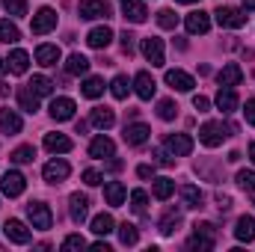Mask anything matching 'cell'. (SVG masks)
Segmentation results:
<instances>
[{"label": "cell", "mask_w": 255, "mask_h": 252, "mask_svg": "<svg viewBox=\"0 0 255 252\" xmlns=\"http://www.w3.org/2000/svg\"><path fill=\"white\" fill-rule=\"evenodd\" d=\"M3 196H9V199H15V196H21L24 193V187H27V178L18 172V169H9L6 175H3Z\"/></svg>", "instance_id": "8"}, {"label": "cell", "mask_w": 255, "mask_h": 252, "mask_svg": "<svg viewBox=\"0 0 255 252\" xmlns=\"http://www.w3.org/2000/svg\"><path fill=\"white\" fill-rule=\"evenodd\" d=\"M27 217H30L33 229H39V232H48L51 223H54V214H51V208L45 202H30L27 205Z\"/></svg>", "instance_id": "2"}, {"label": "cell", "mask_w": 255, "mask_h": 252, "mask_svg": "<svg viewBox=\"0 0 255 252\" xmlns=\"http://www.w3.org/2000/svg\"><path fill=\"white\" fill-rule=\"evenodd\" d=\"M154 160H157L160 166H172V157H169L163 148H154Z\"/></svg>", "instance_id": "50"}, {"label": "cell", "mask_w": 255, "mask_h": 252, "mask_svg": "<svg viewBox=\"0 0 255 252\" xmlns=\"http://www.w3.org/2000/svg\"><path fill=\"white\" fill-rule=\"evenodd\" d=\"M80 92H83L86 98H98V95L104 92V80H101V77H86V80L80 83Z\"/></svg>", "instance_id": "35"}, {"label": "cell", "mask_w": 255, "mask_h": 252, "mask_svg": "<svg viewBox=\"0 0 255 252\" xmlns=\"http://www.w3.org/2000/svg\"><path fill=\"white\" fill-rule=\"evenodd\" d=\"M178 226H181V211H175V208H169L166 214H163V220H160V235H172V232H178Z\"/></svg>", "instance_id": "29"}, {"label": "cell", "mask_w": 255, "mask_h": 252, "mask_svg": "<svg viewBox=\"0 0 255 252\" xmlns=\"http://www.w3.org/2000/svg\"><path fill=\"white\" fill-rule=\"evenodd\" d=\"M151 193H154V199L166 202V199L175 193V181H169V178H157V181H154V187H151Z\"/></svg>", "instance_id": "36"}, {"label": "cell", "mask_w": 255, "mask_h": 252, "mask_svg": "<svg viewBox=\"0 0 255 252\" xmlns=\"http://www.w3.org/2000/svg\"><path fill=\"white\" fill-rule=\"evenodd\" d=\"M110 92H113V98H128V92H130V83H128V77L125 74H116L113 77V83H110Z\"/></svg>", "instance_id": "38"}, {"label": "cell", "mask_w": 255, "mask_h": 252, "mask_svg": "<svg viewBox=\"0 0 255 252\" xmlns=\"http://www.w3.org/2000/svg\"><path fill=\"white\" fill-rule=\"evenodd\" d=\"M133 89H136V95H139L142 101H148V98L154 95L157 83H154V77H151L148 71H136V77H133Z\"/></svg>", "instance_id": "17"}, {"label": "cell", "mask_w": 255, "mask_h": 252, "mask_svg": "<svg viewBox=\"0 0 255 252\" xmlns=\"http://www.w3.org/2000/svg\"><path fill=\"white\" fill-rule=\"evenodd\" d=\"M157 116H160L163 122H172V119L178 116V107H175V101H169V98L157 101Z\"/></svg>", "instance_id": "39"}, {"label": "cell", "mask_w": 255, "mask_h": 252, "mask_svg": "<svg viewBox=\"0 0 255 252\" xmlns=\"http://www.w3.org/2000/svg\"><path fill=\"white\" fill-rule=\"evenodd\" d=\"M3 9H6L9 15L21 18V15H27V0H3Z\"/></svg>", "instance_id": "45"}, {"label": "cell", "mask_w": 255, "mask_h": 252, "mask_svg": "<svg viewBox=\"0 0 255 252\" xmlns=\"http://www.w3.org/2000/svg\"><path fill=\"white\" fill-rule=\"evenodd\" d=\"M175 3H196V0H175Z\"/></svg>", "instance_id": "60"}, {"label": "cell", "mask_w": 255, "mask_h": 252, "mask_svg": "<svg viewBox=\"0 0 255 252\" xmlns=\"http://www.w3.org/2000/svg\"><path fill=\"white\" fill-rule=\"evenodd\" d=\"M3 71H6V60H3V57H0V74H3Z\"/></svg>", "instance_id": "59"}, {"label": "cell", "mask_w": 255, "mask_h": 252, "mask_svg": "<svg viewBox=\"0 0 255 252\" xmlns=\"http://www.w3.org/2000/svg\"><path fill=\"white\" fill-rule=\"evenodd\" d=\"M119 3H122V12H125V18L130 24H142L148 18V9L139 0H119Z\"/></svg>", "instance_id": "19"}, {"label": "cell", "mask_w": 255, "mask_h": 252, "mask_svg": "<svg viewBox=\"0 0 255 252\" xmlns=\"http://www.w3.org/2000/svg\"><path fill=\"white\" fill-rule=\"evenodd\" d=\"M6 65H9V71H12V74H24V71H27V65H30L27 51H12V54H9V60H6Z\"/></svg>", "instance_id": "32"}, {"label": "cell", "mask_w": 255, "mask_h": 252, "mask_svg": "<svg viewBox=\"0 0 255 252\" xmlns=\"http://www.w3.org/2000/svg\"><path fill=\"white\" fill-rule=\"evenodd\" d=\"M184 27H187V33L190 36H199V33H208L211 30V15L208 12H190L187 18H184Z\"/></svg>", "instance_id": "14"}, {"label": "cell", "mask_w": 255, "mask_h": 252, "mask_svg": "<svg viewBox=\"0 0 255 252\" xmlns=\"http://www.w3.org/2000/svg\"><path fill=\"white\" fill-rule=\"evenodd\" d=\"M235 238L241 244H253L255 241V217H241L235 226Z\"/></svg>", "instance_id": "24"}, {"label": "cell", "mask_w": 255, "mask_h": 252, "mask_svg": "<svg viewBox=\"0 0 255 252\" xmlns=\"http://www.w3.org/2000/svg\"><path fill=\"white\" fill-rule=\"evenodd\" d=\"M42 175H45V181H48V184H60V181H65V178L71 175V166H68L65 160H60V157H54V160H48V163H45Z\"/></svg>", "instance_id": "7"}, {"label": "cell", "mask_w": 255, "mask_h": 252, "mask_svg": "<svg viewBox=\"0 0 255 252\" xmlns=\"http://www.w3.org/2000/svg\"><path fill=\"white\" fill-rule=\"evenodd\" d=\"M148 133H151V130H148V125L136 122V125H125V133H122V136H125L128 145H142V142L148 139Z\"/></svg>", "instance_id": "23"}, {"label": "cell", "mask_w": 255, "mask_h": 252, "mask_svg": "<svg viewBox=\"0 0 255 252\" xmlns=\"http://www.w3.org/2000/svg\"><path fill=\"white\" fill-rule=\"evenodd\" d=\"M27 86H30V89H33V92H36L39 98H42V95H51V92H54V83H51V80H48L45 74H36V77H33L30 83H27Z\"/></svg>", "instance_id": "37"}, {"label": "cell", "mask_w": 255, "mask_h": 252, "mask_svg": "<svg viewBox=\"0 0 255 252\" xmlns=\"http://www.w3.org/2000/svg\"><path fill=\"white\" fill-rule=\"evenodd\" d=\"M193 107H196L199 113H208V107H211V101H208L205 95H193Z\"/></svg>", "instance_id": "49"}, {"label": "cell", "mask_w": 255, "mask_h": 252, "mask_svg": "<svg viewBox=\"0 0 255 252\" xmlns=\"http://www.w3.org/2000/svg\"><path fill=\"white\" fill-rule=\"evenodd\" d=\"M77 12H80V18H86V21L110 18V0H80Z\"/></svg>", "instance_id": "5"}, {"label": "cell", "mask_w": 255, "mask_h": 252, "mask_svg": "<svg viewBox=\"0 0 255 252\" xmlns=\"http://www.w3.org/2000/svg\"><path fill=\"white\" fill-rule=\"evenodd\" d=\"M217 205H220V211H229V208H232V199L220 193V196H217Z\"/></svg>", "instance_id": "55"}, {"label": "cell", "mask_w": 255, "mask_h": 252, "mask_svg": "<svg viewBox=\"0 0 255 252\" xmlns=\"http://www.w3.org/2000/svg\"><path fill=\"white\" fill-rule=\"evenodd\" d=\"M21 127H24V122L15 110H0V130L3 133H21Z\"/></svg>", "instance_id": "26"}, {"label": "cell", "mask_w": 255, "mask_h": 252, "mask_svg": "<svg viewBox=\"0 0 255 252\" xmlns=\"http://www.w3.org/2000/svg\"><path fill=\"white\" fill-rule=\"evenodd\" d=\"M18 39H21V30H18L12 21L0 18V42H3V45H15Z\"/></svg>", "instance_id": "33"}, {"label": "cell", "mask_w": 255, "mask_h": 252, "mask_svg": "<svg viewBox=\"0 0 255 252\" xmlns=\"http://www.w3.org/2000/svg\"><path fill=\"white\" fill-rule=\"evenodd\" d=\"M241 80H244V68L238 63H226L220 68V74H217V83L220 86H238Z\"/></svg>", "instance_id": "16"}, {"label": "cell", "mask_w": 255, "mask_h": 252, "mask_svg": "<svg viewBox=\"0 0 255 252\" xmlns=\"http://www.w3.org/2000/svg\"><path fill=\"white\" fill-rule=\"evenodd\" d=\"M33 157H36V148H33V145H21V148H15V151L9 154L12 163H33Z\"/></svg>", "instance_id": "40"}, {"label": "cell", "mask_w": 255, "mask_h": 252, "mask_svg": "<svg viewBox=\"0 0 255 252\" xmlns=\"http://www.w3.org/2000/svg\"><path fill=\"white\" fill-rule=\"evenodd\" d=\"M166 86H172L175 92H190L193 86H196V80L187 71H181V68H169L166 71Z\"/></svg>", "instance_id": "11"}, {"label": "cell", "mask_w": 255, "mask_h": 252, "mask_svg": "<svg viewBox=\"0 0 255 252\" xmlns=\"http://www.w3.org/2000/svg\"><path fill=\"white\" fill-rule=\"evenodd\" d=\"M60 57H63V54H60V48H57V45H39V48H36V63L45 65V68L57 65V63H60Z\"/></svg>", "instance_id": "22"}, {"label": "cell", "mask_w": 255, "mask_h": 252, "mask_svg": "<svg viewBox=\"0 0 255 252\" xmlns=\"http://www.w3.org/2000/svg\"><path fill=\"white\" fill-rule=\"evenodd\" d=\"M122 51H125L128 57H130V54H133V36H130V33H122Z\"/></svg>", "instance_id": "51"}, {"label": "cell", "mask_w": 255, "mask_h": 252, "mask_svg": "<svg viewBox=\"0 0 255 252\" xmlns=\"http://www.w3.org/2000/svg\"><path fill=\"white\" fill-rule=\"evenodd\" d=\"M181 202H184V208H202L205 196H202V190H199V187L184 184V187H181Z\"/></svg>", "instance_id": "31"}, {"label": "cell", "mask_w": 255, "mask_h": 252, "mask_svg": "<svg viewBox=\"0 0 255 252\" xmlns=\"http://www.w3.org/2000/svg\"><path fill=\"white\" fill-rule=\"evenodd\" d=\"M244 116H247V122H250V125H255V98H250V101H247Z\"/></svg>", "instance_id": "52"}, {"label": "cell", "mask_w": 255, "mask_h": 252, "mask_svg": "<svg viewBox=\"0 0 255 252\" xmlns=\"http://www.w3.org/2000/svg\"><path fill=\"white\" fill-rule=\"evenodd\" d=\"M217 110H223L226 116L238 110V92H235V86H220V92H217Z\"/></svg>", "instance_id": "18"}, {"label": "cell", "mask_w": 255, "mask_h": 252, "mask_svg": "<svg viewBox=\"0 0 255 252\" xmlns=\"http://www.w3.org/2000/svg\"><path fill=\"white\" fill-rule=\"evenodd\" d=\"M92 125L98 127V130H107V127L116 125V113L110 107H95L92 110Z\"/></svg>", "instance_id": "27"}, {"label": "cell", "mask_w": 255, "mask_h": 252, "mask_svg": "<svg viewBox=\"0 0 255 252\" xmlns=\"http://www.w3.org/2000/svg\"><path fill=\"white\" fill-rule=\"evenodd\" d=\"M3 232H6V238H9L12 244H30V229H27L21 220H9Z\"/></svg>", "instance_id": "20"}, {"label": "cell", "mask_w": 255, "mask_h": 252, "mask_svg": "<svg viewBox=\"0 0 255 252\" xmlns=\"http://www.w3.org/2000/svg\"><path fill=\"white\" fill-rule=\"evenodd\" d=\"M136 175H139V178H151V175H154V166H148V163H142V166L136 169Z\"/></svg>", "instance_id": "54"}, {"label": "cell", "mask_w": 255, "mask_h": 252, "mask_svg": "<svg viewBox=\"0 0 255 252\" xmlns=\"http://www.w3.org/2000/svg\"><path fill=\"white\" fill-rule=\"evenodd\" d=\"M125 184L122 181H110V184H104V199H107V205L110 208H122L125 205Z\"/></svg>", "instance_id": "21"}, {"label": "cell", "mask_w": 255, "mask_h": 252, "mask_svg": "<svg viewBox=\"0 0 255 252\" xmlns=\"http://www.w3.org/2000/svg\"><path fill=\"white\" fill-rule=\"evenodd\" d=\"M238 127L235 125H223V122H205V125L199 127V139H202V145H208V148H217V145H223V139L226 136H232Z\"/></svg>", "instance_id": "1"}, {"label": "cell", "mask_w": 255, "mask_h": 252, "mask_svg": "<svg viewBox=\"0 0 255 252\" xmlns=\"http://www.w3.org/2000/svg\"><path fill=\"white\" fill-rule=\"evenodd\" d=\"M92 250H95V252H110V247H107L104 241H98V244H92Z\"/></svg>", "instance_id": "56"}, {"label": "cell", "mask_w": 255, "mask_h": 252, "mask_svg": "<svg viewBox=\"0 0 255 252\" xmlns=\"http://www.w3.org/2000/svg\"><path fill=\"white\" fill-rule=\"evenodd\" d=\"M142 57L154 65V68H160V65L166 63V60H163V39L145 36V39H142Z\"/></svg>", "instance_id": "6"}, {"label": "cell", "mask_w": 255, "mask_h": 252, "mask_svg": "<svg viewBox=\"0 0 255 252\" xmlns=\"http://www.w3.org/2000/svg\"><path fill=\"white\" fill-rule=\"evenodd\" d=\"M113 151H116V145H113V139H110V136H104V133H98V136L89 142V157H95V160L113 157Z\"/></svg>", "instance_id": "13"}, {"label": "cell", "mask_w": 255, "mask_h": 252, "mask_svg": "<svg viewBox=\"0 0 255 252\" xmlns=\"http://www.w3.org/2000/svg\"><path fill=\"white\" fill-rule=\"evenodd\" d=\"M217 24L220 27H229V30H241L247 24V12H241L235 6H220L217 9Z\"/></svg>", "instance_id": "3"}, {"label": "cell", "mask_w": 255, "mask_h": 252, "mask_svg": "<svg viewBox=\"0 0 255 252\" xmlns=\"http://www.w3.org/2000/svg\"><path fill=\"white\" fill-rule=\"evenodd\" d=\"M193 229H196L199 235H205V238H214V226H211V223H196Z\"/></svg>", "instance_id": "53"}, {"label": "cell", "mask_w": 255, "mask_h": 252, "mask_svg": "<svg viewBox=\"0 0 255 252\" xmlns=\"http://www.w3.org/2000/svg\"><path fill=\"white\" fill-rule=\"evenodd\" d=\"M18 104H21L24 113H36V110H39V95H36L30 86H21V89H18Z\"/></svg>", "instance_id": "28"}, {"label": "cell", "mask_w": 255, "mask_h": 252, "mask_svg": "<svg viewBox=\"0 0 255 252\" xmlns=\"http://www.w3.org/2000/svg\"><path fill=\"white\" fill-rule=\"evenodd\" d=\"M187 250H214V238H205V235H193L187 241Z\"/></svg>", "instance_id": "44"}, {"label": "cell", "mask_w": 255, "mask_h": 252, "mask_svg": "<svg viewBox=\"0 0 255 252\" xmlns=\"http://www.w3.org/2000/svg\"><path fill=\"white\" fill-rule=\"evenodd\" d=\"M63 250L65 252H74V250H86V241L80 238V235H68L63 241Z\"/></svg>", "instance_id": "47"}, {"label": "cell", "mask_w": 255, "mask_h": 252, "mask_svg": "<svg viewBox=\"0 0 255 252\" xmlns=\"http://www.w3.org/2000/svg\"><path fill=\"white\" fill-rule=\"evenodd\" d=\"M157 24H160L163 30H175V27H178V15H175L172 9H160V12H157Z\"/></svg>", "instance_id": "43"}, {"label": "cell", "mask_w": 255, "mask_h": 252, "mask_svg": "<svg viewBox=\"0 0 255 252\" xmlns=\"http://www.w3.org/2000/svg\"><path fill=\"white\" fill-rule=\"evenodd\" d=\"M241 3H244V9H250V12L255 9V0H241Z\"/></svg>", "instance_id": "57"}, {"label": "cell", "mask_w": 255, "mask_h": 252, "mask_svg": "<svg viewBox=\"0 0 255 252\" xmlns=\"http://www.w3.org/2000/svg\"><path fill=\"white\" fill-rule=\"evenodd\" d=\"M104 181V175L98 172V169H83V184H89V187H98Z\"/></svg>", "instance_id": "48"}, {"label": "cell", "mask_w": 255, "mask_h": 252, "mask_svg": "<svg viewBox=\"0 0 255 252\" xmlns=\"http://www.w3.org/2000/svg\"><path fill=\"white\" fill-rule=\"evenodd\" d=\"M92 232H95L98 238H107L110 232H116V223H113V217H110V214H98V217L92 220Z\"/></svg>", "instance_id": "30"}, {"label": "cell", "mask_w": 255, "mask_h": 252, "mask_svg": "<svg viewBox=\"0 0 255 252\" xmlns=\"http://www.w3.org/2000/svg\"><path fill=\"white\" fill-rule=\"evenodd\" d=\"M65 71L74 74V77H77V74H86V71H89V60H86L83 54H71V57L65 60Z\"/></svg>", "instance_id": "34"}, {"label": "cell", "mask_w": 255, "mask_h": 252, "mask_svg": "<svg viewBox=\"0 0 255 252\" xmlns=\"http://www.w3.org/2000/svg\"><path fill=\"white\" fill-rule=\"evenodd\" d=\"M145 202H148L145 190H133V193H130V208H133L136 214H142V211H145Z\"/></svg>", "instance_id": "46"}, {"label": "cell", "mask_w": 255, "mask_h": 252, "mask_svg": "<svg viewBox=\"0 0 255 252\" xmlns=\"http://www.w3.org/2000/svg\"><path fill=\"white\" fill-rule=\"evenodd\" d=\"M110 42H113V30H110L107 24H101V27H92V30L86 33V45H89V48H95V51H104Z\"/></svg>", "instance_id": "9"}, {"label": "cell", "mask_w": 255, "mask_h": 252, "mask_svg": "<svg viewBox=\"0 0 255 252\" xmlns=\"http://www.w3.org/2000/svg\"><path fill=\"white\" fill-rule=\"evenodd\" d=\"M235 181H238V187H241V190H247V193H255V172H253V169H241Z\"/></svg>", "instance_id": "42"}, {"label": "cell", "mask_w": 255, "mask_h": 252, "mask_svg": "<svg viewBox=\"0 0 255 252\" xmlns=\"http://www.w3.org/2000/svg\"><path fill=\"white\" fill-rule=\"evenodd\" d=\"M74 101L71 98H54L51 101V119L54 122H68V119H74Z\"/></svg>", "instance_id": "15"}, {"label": "cell", "mask_w": 255, "mask_h": 252, "mask_svg": "<svg viewBox=\"0 0 255 252\" xmlns=\"http://www.w3.org/2000/svg\"><path fill=\"white\" fill-rule=\"evenodd\" d=\"M45 148L51 154H65V151H71V139L65 133H48L45 136Z\"/></svg>", "instance_id": "25"}, {"label": "cell", "mask_w": 255, "mask_h": 252, "mask_svg": "<svg viewBox=\"0 0 255 252\" xmlns=\"http://www.w3.org/2000/svg\"><path fill=\"white\" fill-rule=\"evenodd\" d=\"M119 241H122L125 247H133V244L139 241V232H136V226H130V223H122V226H119Z\"/></svg>", "instance_id": "41"}, {"label": "cell", "mask_w": 255, "mask_h": 252, "mask_svg": "<svg viewBox=\"0 0 255 252\" xmlns=\"http://www.w3.org/2000/svg\"><path fill=\"white\" fill-rule=\"evenodd\" d=\"M166 151L175 157H187L193 151V139L187 133H172V136H166Z\"/></svg>", "instance_id": "12"}, {"label": "cell", "mask_w": 255, "mask_h": 252, "mask_svg": "<svg viewBox=\"0 0 255 252\" xmlns=\"http://www.w3.org/2000/svg\"><path fill=\"white\" fill-rule=\"evenodd\" d=\"M250 157H253V163H255V142H250Z\"/></svg>", "instance_id": "58"}, {"label": "cell", "mask_w": 255, "mask_h": 252, "mask_svg": "<svg viewBox=\"0 0 255 252\" xmlns=\"http://www.w3.org/2000/svg\"><path fill=\"white\" fill-rule=\"evenodd\" d=\"M68 214H71V220L80 226V223L89 217V199H86L83 193H71V196H68Z\"/></svg>", "instance_id": "10"}, {"label": "cell", "mask_w": 255, "mask_h": 252, "mask_svg": "<svg viewBox=\"0 0 255 252\" xmlns=\"http://www.w3.org/2000/svg\"><path fill=\"white\" fill-rule=\"evenodd\" d=\"M57 27V12L51 9V6H42L36 15H33V24H30V30L36 33V36H45V33H51Z\"/></svg>", "instance_id": "4"}]
</instances>
